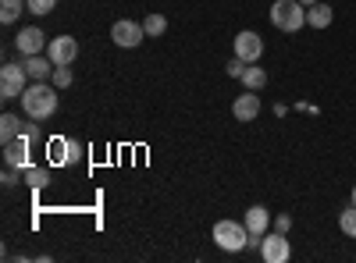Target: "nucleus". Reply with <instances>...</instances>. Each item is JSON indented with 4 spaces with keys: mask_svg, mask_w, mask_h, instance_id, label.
<instances>
[{
    "mask_svg": "<svg viewBox=\"0 0 356 263\" xmlns=\"http://www.w3.org/2000/svg\"><path fill=\"white\" fill-rule=\"evenodd\" d=\"M25 90H29L25 65H4L0 68V100H22Z\"/></svg>",
    "mask_w": 356,
    "mask_h": 263,
    "instance_id": "nucleus-4",
    "label": "nucleus"
},
{
    "mask_svg": "<svg viewBox=\"0 0 356 263\" xmlns=\"http://www.w3.org/2000/svg\"><path fill=\"white\" fill-rule=\"evenodd\" d=\"M25 71H29V78H33V82H47V78H54V61H50V57H43V53H36V57H25Z\"/></svg>",
    "mask_w": 356,
    "mask_h": 263,
    "instance_id": "nucleus-13",
    "label": "nucleus"
},
{
    "mask_svg": "<svg viewBox=\"0 0 356 263\" xmlns=\"http://www.w3.org/2000/svg\"><path fill=\"white\" fill-rule=\"evenodd\" d=\"M143 36H146V28L139 22H132V18H118L111 25V40H114V46H122V50H136L143 43Z\"/></svg>",
    "mask_w": 356,
    "mask_h": 263,
    "instance_id": "nucleus-5",
    "label": "nucleus"
},
{
    "mask_svg": "<svg viewBox=\"0 0 356 263\" xmlns=\"http://www.w3.org/2000/svg\"><path fill=\"white\" fill-rule=\"evenodd\" d=\"M25 4H29V8H25L29 15H50V11L57 8V0H25Z\"/></svg>",
    "mask_w": 356,
    "mask_h": 263,
    "instance_id": "nucleus-21",
    "label": "nucleus"
},
{
    "mask_svg": "<svg viewBox=\"0 0 356 263\" xmlns=\"http://www.w3.org/2000/svg\"><path fill=\"white\" fill-rule=\"evenodd\" d=\"M271 224H275V231H282V235H289V228H292V217H289V214H278V217H271Z\"/></svg>",
    "mask_w": 356,
    "mask_h": 263,
    "instance_id": "nucleus-24",
    "label": "nucleus"
},
{
    "mask_svg": "<svg viewBox=\"0 0 356 263\" xmlns=\"http://www.w3.org/2000/svg\"><path fill=\"white\" fill-rule=\"evenodd\" d=\"M332 22H335V8L321 4V0L307 8V25H310V28H328Z\"/></svg>",
    "mask_w": 356,
    "mask_h": 263,
    "instance_id": "nucleus-14",
    "label": "nucleus"
},
{
    "mask_svg": "<svg viewBox=\"0 0 356 263\" xmlns=\"http://www.w3.org/2000/svg\"><path fill=\"white\" fill-rule=\"evenodd\" d=\"M260 53H264V40L257 33H239L235 36V57H243L246 65H257Z\"/></svg>",
    "mask_w": 356,
    "mask_h": 263,
    "instance_id": "nucleus-9",
    "label": "nucleus"
},
{
    "mask_svg": "<svg viewBox=\"0 0 356 263\" xmlns=\"http://www.w3.org/2000/svg\"><path fill=\"white\" fill-rule=\"evenodd\" d=\"M289 239L282 235V231H271V235H264V242H260V256H264V263H285L289 260Z\"/></svg>",
    "mask_w": 356,
    "mask_h": 263,
    "instance_id": "nucleus-8",
    "label": "nucleus"
},
{
    "mask_svg": "<svg viewBox=\"0 0 356 263\" xmlns=\"http://www.w3.org/2000/svg\"><path fill=\"white\" fill-rule=\"evenodd\" d=\"M47 57L54 61V68H72V61L79 57V40L72 36H54L47 43Z\"/></svg>",
    "mask_w": 356,
    "mask_h": 263,
    "instance_id": "nucleus-6",
    "label": "nucleus"
},
{
    "mask_svg": "<svg viewBox=\"0 0 356 263\" xmlns=\"http://www.w3.org/2000/svg\"><path fill=\"white\" fill-rule=\"evenodd\" d=\"M339 228H342V235L356 239V207H353V203H349V210L339 214Z\"/></svg>",
    "mask_w": 356,
    "mask_h": 263,
    "instance_id": "nucleus-19",
    "label": "nucleus"
},
{
    "mask_svg": "<svg viewBox=\"0 0 356 263\" xmlns=\"http://www.w3.org/2000/svg\"><path fill=\"white\" fill-rule=\"evenodd\" d=\"M271 25L282 28V33H300V28L307 25V8L300 4V0H278V4L271 8Z\"/></svg>",
    "mask_w": 356,
    "mask_h": 263,
    "instance_id": "nucleus-3",
    "label": "nucleus"
},
{
    "mask_svg": "<svg viewBox=\"0 0 356 263\" xmlns=\"http://www.w3.org/2000/svg\"><path fill=\"white\" fill-rule=\"evenodd\" d=\"M22 8H29L25 0H0V22L4 25H11V22H18V15H22Z\"/></svg>",
    "mask_w": 356,
    "mask_h": 263,
    "instance_id": "nucleus-18",
    "label": "nucleus"
},
{
    "mask_svg": "<svg viewBox=\"0 0 356 263\" xmlns=\"http://www.w3.org/2000/svg\"><path fill=\"white\" fill-rule=\"evenodd\" d=\"M79 153H82V150H79V142H72V139H68V150H65L68 164H75V160H79Z\"/></svg>",
    "mask_w": 356,
    "mask_h": 263,
    "instance_id": "nucleus-25",
    "label": "nucleus"
},
{
    "mask_svg": "<svg viewBox=\"0 0 356 263\" xmlns=\"http://www.w3.org/2000/svg\"><path fill=\"white\" fill-rule=\"evenodd\" d=\"M246 68H250V65L243 61V57H232V61L225 65V71H228L232 78H243V71H246Z\"/></svg>",
    "mask_w": 356,
    "mask_h": 263,
    "instance_id": "nucleus-22",
    "label": "nucleus"
},
{
    "mask_svg": "<svg viewBox=\"0 0 356 263\" xmlns=\"http://www.w3.org/2000/svg\"><path fill=\"white\" fill-rule=\"evenodd\" d=\"M29 146H33V139H29V135H18L15 142H8L4 146V164L8 167H29Z\"/></svg>",
    "mask_w": 356,
    "mask_h": 263,
    "instance_id": "nucleus-10",
    "label": "nucleus"
},
{
    "mask_svg": "<svg viewBox=\"0 0 356 263\" xmlns=\"http://www.w3.org/2000/svg\"><path fill=\"white\" fill-rule=\"evenodd\" d=\"M54 85L57 90H68L72 85V68H54Z\"/></svg>",
    "mask_w": 356,
    "mask_h": 263,
    "instance_id": "nucleus-23",
    "label": "nucleus"
},
{
    "mask_svg": "<svg viewBox=\"0 0 356 263\" xmlns=\"http://www.w3.org/2000/svg\"><path fill=\"white\" fill-rule=\"evenodd\" d=\"M22 135V118H15V114H4V118H0V142H15Z\"/></svg>",
    "mask_w": 356,
    "mask_h": 263,
    "instance_id": "nucleus-15",
    "label": "nucleus"
},
{
    "mask_svg": "<svg viewBox=\"0 0 356 263\" xmlns=\"http://www.w3.org/2000/svg\"><path fill=\"white\" fill-rule=\"evenodd\" d=\"M22 110H25L33 121L50 118V114L57 110V85H50V82H33V85L22 93Z\"/></svg>",
    "mask_w": 356,
    "mask_h": 263,
    "instance_id": "nucleus-1",
    "label": "nucleus"
},
{
    "mask_svg": "<svg viewBox=\"0 0 356 263\" xmlns=\"http://www.w3.org/2000/svg\"><path fill=\"white\" fill-rule=\"evenodd\" d=\"M15 46H18V53H22V57H36V53H43V50H47V36H43V28H40V25H25L22 33L15 36Z\"/></svg>",
    "mask_w": 356,
    "mask_h": 263,
    "instance_id": "nucleus-7",
    "label": "nucleus"
},
{
    "mask_svg": "<svg viewBox=\"0 0 356 263\" xmlns=\"http://www.w3.org/2000/svg\"><path fill=\"white\" fill-rule=\"evenodd\" d=\"M22 182H29L33 189H43L50 182V171L47 167H22Z\"/></svg>",
    "mask_w": 356,
    "mask_h": 263,
    "instance_id": "nucleus-17",
    "label": "nucleus"
},
{
    "mask_svg": "<svg viewBox=\"0 0 356 263\" xmlns=\"http://www.w3.org/2000/svg\"><path fill=\"white\" fill-rule=\"evenodd\" d=\"M243 85H246V90H253V93H260L264 85H267V71L257 68V65H250V68L243 71Z\"/></svg>",
    "mask_w": 356,
    "mask_h": 263,
    "instance_id": "nucleus-16",
    "label": "nucleus"
},
{
    "mask_svg": "<svg viewBox=\"0 0 356 263\" xmlns=\"http://www.w3.org/2000/svg\"><path fill=\"white\" fill-rule=\"evenodd\" d=\"M211 235H214L218 249H225V253H243L250 246V228L239 221H218Z\"/></svg>",
    "mask_w": 356,
    "mask_h": 263,
    "instance_id": "nucleus-2",
    "label": "nucleus"
},
{
    "mask_svg": "<svg viewBox=\"0 0 356 263\" xmlns=\"http://www.w3.org/2000/svg\"><path fill=\"white\" fill-rule=\"evenodd\" d=\"M300 4H303V8H310V4H317V0H300Z\"/></svg>",
    "mask_w": 356,
    "mask_h": 263,
    "instance_id": "nucleus-26",
    "label": "nucleus"
},
{
    "mask_svg": "<svg viewBox=\"0 0 356 263\" xmlns=\"http://www.w3.org/2000/svg\"><path fill=\"white\" fill-rule=\"evenodd\" d=\"M353 207H356V185H353Z\"/></svg>",
    "mask_w": 356,
    "mask_h": 263,
    "instance_id": "nucleus-27",
    "label": "nucleus"
},
{
    "mask_svg": "<svg viewBox=\"0 0 356 263\" xmlns=\"http://www.w3.org/2000/svg\"><path fill=\"white\" fill-rule=\"evenodd\" d=\"M232 114H235L239 121H257V114H260V96H257L253 90H246L243 96H235Z\"/></svg>",
    "mask_w": 356,
    "mask_h": 263,
    "instance_id": "nucleus-11",
    "label": "nucleus"
},
{
    "mask_svg": "<svg viewBox=\"0 0 356 263\" xmlns=\"http://www.w3.org/2000/svg\"><path fill=\"white\" fill-rule=\"evenodd\" d=\"M243 224L250 228V235H264V231L271 228V210H267V207H260V203H257V207H250V210H246Z\"/></svg>",
    "mask_w": 356,
    "mask_h": 263,
    "instance_id": "nucleus-12",
    "label": "nucleus"
},
{
    "mask_svg": "<svg viewBox=\"0 0 356 263\" xmlns=\"http://www.w3.org/2000/svg\"><path fill=\"white\" fill-rule=\"evenodd\" d=\"M143 28H146V36H164V28H168V18H164V15H146Z\"/></svg>",
    "mask_w": 356,
    "mask_h": 263,
    "instance_id": "nucleus-20",
    "label": "nucleus"
}]
</instances>
